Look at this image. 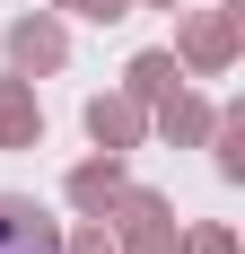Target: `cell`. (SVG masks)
<instances>
[{
  "label": "cell",
  "mask_w": 245,
  "mask_h": 254,
  "mask_svg": "<svg viewBox=\"0 0 245 254\" xmlns=\"http://www.w3.org/2000/svg\"><path fill=\"white\" fill-rule=\"evenodd\" d=\"M0 254H61V228L26 202H0Z\"/></svg>",
  "instance_id": "cell-1"
}]
</instances>
